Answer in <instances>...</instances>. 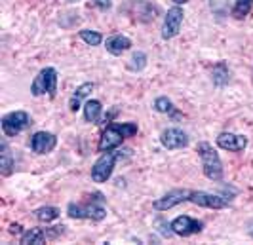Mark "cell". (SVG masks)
I'll list each match as a JSON object with an SVG mask.
<instances>
[{"label": "cell", "mask_w": 253, "mask_h": 245, "mask_svg": "<svg viewBox=\"0 0 253 245\" xmlns=\"http://www.w3.org/2000/svg\"><path fill=\"white\" fill-rule=\"evenodd\" d=\"M189 202L198 207H206V209H225V207H228L227 198H223L221 194L204 192V190H192Z\"/></svg>", "instance_id": "cell-8"}, {"label": "cell", "mask_w": 253, "mask_h": 245, "mask_svg": "<svg viewBox=\"0 0 253 245\" xmlns=\"http://www.w3.org/2000/svg\"><path fill=\"white\" fill-rule=\"evenodd\" d=\"M59 215H61V211L53 206H42L35 211V217H37V220L42 222V224H50L53 220H57Z\"/></svg>", "instance_id": "cell-20"}, {"label": "cell", "mask_w": 253, "mask_h": 245, "mask_svg": "<svg viewBox=\"0 0 253 245\" xmlns=\"http://www.w3.org/2000/svg\"><path fill=\"white\" fill-rule=\"evenodd\" d=\"M139 131V126L135 122H122V124H109L107 128L103 129L101 139L97 144V150L99 152H109L116 146H120L124 139L129 137H135Z\"/></svg>", "instance_id": "cell-1"}, {"label": "cell", "mask_w": 253, "mask_h": 245, "mask_svg": "<svg viewBox=\"0 0 253 245\" xmlns=\"http://www.w3.org/2000/svg\"><path fill=\"white\" fill-rule=\"evenodd\" d=\"M145 67H147V55L143 52H135L131 55V59L127 61V69L131 72H141Z\"/></svg>", "instance_id": "cell-25"}, {"label": "cell", "mask_w": 253, "mask_h": 245, "mask_svg": "<svg viewBox=\"0 0 253 245\" xmlns=\"http://www.w3.org/2000/svg\"><path fill=\"white\" fill-rule=\"evenodd\" d=\"M156 13H158V10L152 4H149L147 0H141V2L135 4V17L139 21H151V19L156 17Z\"/></svg>", "instance_id": "cell-21"}, {"label": "cell", "mask_w": 253, "mask_h": 245, "mask_svg": "<svg viewBox=\"0 0 253 245\" xmlns=\"http://www.w3.org/2000/svg\"><path fill=\"white\" fill-rule=\"evenodd\" d=\"M124 152L127 150H109V152H101V156L97 158V162L93 164L91 168V181L101 184V182H107L111 177H113L114 166H116V160H120Z\"/></svg>", "instance_id": "cell-5"}, {"label": "cell", "mask_w": 253, "mask_h": 245, "mask_svg": "<svg viewBox=\"0 0 253 245\" xmlns=\"http://www.w3.org/2000/svg\"><path fill=\"white\" fill-rule=\"evenodd\" d=\"M210 10L217 17H227L228 15V0H210Z\"/></svg>", "instance_id": "cell-26"}, {"label": "cell", "mask_w": 253, "mask_h": 245, "mask_svg": "<svg viewBox=\"0 0 253 245\" xmlns=\"http://www.w3.org/2000/svg\"><path fill=\"white\" fill-rule=\"evenodd\" d=\"M103 116V105L97 99H89L84 105V120L88 124H101Z\"/></svg>", "instance_id": "cell-16"}, {"label": "cell", "mask_w": 253, "mask_h": 245, "mask_svg": "<svg viewBox=\"0 0 253 245\" xmlns=\"http://www.w3.org/2000/svg\"><path fill=\"white\" fill-rule=\"evenodd\" d=\"M183 19H185V12H183L181 6L169 8L164 17V25H162V38L164 40L175 38V36L179 35V31H181Z\"/></svg>", "instance_id": "cell-7"}, {"label": "cell", "mask_w": 253, "mask_h": 245, "mask_svg": "<svg viewBox=\"0 0 253 245\" xmlns=\"http://www.w3.org/2000/svg\"><path fill=\"white\" fill-rule=\"evenodd\" d=\"M187 2H189V0H173V4H175V6H181V4H187Z\"/></svg>", "instance_id": "cell-29"}, {"label": "cell", "mask_w": 253, "mask_h": 245, "mask_svg": "<svg viewBox=\"0 0 253 245\" xmlns=\"http://www.w3.org/2000/svg\"><path fill=\"white\" fill-rule=\"evenodd\" d=\"M57 144V137L51 131H37L31 137V150L37 154H48L55 148Z\"/></svg>", "instance_id": "cell-13"}, {"label": "cell", "mask_w": 253, "mask_h": 245, "mask_svg": "<svg viewBox=\"0 0 253 245\" xmlns=\"http://www.w3.org/2000/svg\"><path fill=\"white\" fill-rule=\"evenodd\" d=\"M31 116L27 114L25 110H13L2 116V131L6 137H15L21 131H25L31 126Z\"/></svg>", "instance_id": "cell-6"}, {"label": "cell", "mask_w": 253, "mask_h": 245, "mask_svg": "<svg viewBox=\"0 0 253 245\" xmlns=\"http://www.w3.org/2000/svg\"><path fill=\"white\" fill-rule=\"evenodd\" d=\"M91 2H93V6H97L103 12H107V10L113 8V0H91Z\"/></svg>", "instance_id": "cell-27"}, {"label": "cell", "mask_w": 253, "mask_h": 245, "mask_svg": "<svg viewBox=\"0 0 253 245\" xmlns=\"http://www.w3.org/2000/svg\"><path fill=\"white\" fill-rule=\"evenodd\" d=\"M78 36L80 40L84 42V44H88V46H99L103 42V35L99 31H91V29H82V31H78Z\"/></svg>", "instance_id": "cell-23"}, {"label": "cell", "mask_w": 253, "mask_h": 245, "mask_svg": "<svg viewBox=\"0 0 253 245\" xmlns=\"http://www.w3.org/2000/svg\"><path fill=\"white\" fill-rule=\"evenodd\" d=\"M154 110L156 112H160V114H169V116H177L179 112L175 110V106L171 103V99H168V97H156L154 99Z\"/></svg>", "instance_id": "cell-22"}, {"label": "cell", "mask_w": 253, "mask_h": 245, "mask_svg": "<svg viewBox=\"0 0 253 245\" xmlns=\"http://www.w3.org/2000/svg\"><path fill=\"white\" fill-rule=\"evenodd\" d=\"M253 8V0H236L232 10H230V15L236 17V19H244L248 13L252 12Z\"/></svg>", "instance_id": "cell-24"}, {"label": "cell", "mask_w": 253, "mask_h": 245, "mask_svg": "<svg viewBox=\"0 0 253 245\" xmlns=\"http://www.w3.org/2000/svg\"><path fill=\"white\" fill-rule=\"evenodd\" d=\"M215 142H217V146L223 148V150H228V152H242V150H246V146H248V137L223 131V133L217 135Z\"/></svg>", "instance_id": "cell-12"}, {"label": "cell", "mask_w": 253, "mask_h": 245, "mask_svg": "<svg viewBox=\"0 0 253 245\" xmlns=\"http://www.w3.org/2000/svg\"><path fill=\"white\" fill-rule=\"evenodd\" d=\"M93 88H95V84H93V82H84V84H80V86L76 88L75 93H73V95H71V99H69V108H71V112L80 110L82 101H84L89 93L93 91Z\"/></svg>", "instance_id": "cell-15"}, {"label": "cell", "mask_w": 253, "mask_h": 245, "mask_svg": "<svg viewBox=\"0 0 253 245\" xmlns=\"http://www.w3.org/2000/svg\"><path fill=\"white\" fill-rule=\"evenodd\" d=\"M196 152L200 156V162H202L204 175L210 179V181H221L223 179V162L217 154V150L210 144V142H198L196 146Z\"/></svg>", "instance_id": "cell-3"}, {"label": "cell", "mask_w": 253, "mask_h": 245, "mask_svg": "<svg viewBox=\"0 0 253 245\" xmlns=\"http://www.w3.org/2000/svg\"><path fill=\"white\" fill-rule=\"evenodd\" d=\"M190 192H192V190H189V188H173V190L166 192L164 196H160L158 200H154V202H152V207H154L156 211H168V209L179 206V204H183V202H189Z\"/></svg>", "instance_id": "cell-10"}, {"label": "cell", "mask_w": 253, "mask_h": 245, "mask_svg": "<svg viewBox=\"0 0 253 245\" xmlns=\"http://www.w3.org/2000/svg\"><path fill=\"white\" fill-rule=\"evenodd\" d=\"M105 48L111 55H122V53L131 48V40L124 36V35H113V36L107 38Z\"/></svg>", "instance_id": "cell-14"}, {"label": "cell", "mask_w": 253, "mask_h": 245, "mask_svg": "<svg viewBox=\"0 0 253 245\" xmlns=\"http://www.w3.org/2000/svg\"><path fill=\"white\" fill-rule=\"evenodd\" d=\"M19 242L23 245H42L48 242V234H46L44 228H29V230H25L19 236Z\"/></svg>", "instance_id": "cell-19"}, {"label": "cell", "mask_w": 253, "mask_h": 245, "mask_svg": "<svg viewBox=\"0 0 253 245\" xmlns=\"http://www.w3.org/2000/svg\"><path fill=\"white\" fill-rule=\"evenodd\" d=\"M13 168H15V162H13V156L8 148V142L2 141L0 142V173L4 177L12 175Z\"/></svg>", "instance_id": "cell-17"}, {"label": "cell", "mask_w": 253, "mask_h": 245, "mask_svg": "<svg viewBox=\"0 0 253 245\" xmlns=\"http://www.w3.org/2000/svg\"><path fill=\"white\" fill-rule=\"evenodd\" d=\"M57 82H59L57 70L53 67H46V69H42L35 76L33 84H31V93L35 97H40V95L48 93L50 99H55V95H57Z\"/></svg>", "instance_id": "cell-4"}, {"label": "cell", "mask_w": 253, "mask_h": 245, "mask_svg": "<svg viewBox=\"0 0 253 245\" xmlns=\"http://www.w3.org/2000/svg\"><path fill=\"white\" fill-rule=\"evenodd\" d=\"M211 82L215 84L217 88H225L230 82V69H228V65L225 61H219L211 69Z\"/></svg>", "instance_id": "cell-18"}, {"label": "cell", "mask_w": 253, "mask_h": 245, "mask_svg": "<svg viewBox=\"0 0 253 245\" xmlns=\"http://www.w3.org/2000/svg\"><path fill=\"white\" fill-rule=\"evenodd\" d=\"M189 135L179 128H168L160 133V144L168 148V150H179V148H185L189 146Z\"/></svg>", "instance_id": "cell-11"}, {"label": "cell", "mask_w": 253, "mask_h": 245, "mask_svg": "<svg viewBox=\"0 0 253 245\" xmlns=\"http://www.w3.org/2000/svg\"><path fill=\"white\" fill-rule=\"evenodd\" d=\"M248 234H250V236L253 238V220L250 222V228H248Z\"/></svg>", "instance_id": "cell-30"}, {"label": "cell", "mask_w": 253, "mask_h": 245, "mask_svg": "<svg viewBox=\"0 0 253 245\" xmlns=\"http://www.w3.org/2000/svg\"><path fill=\"white\" fill-rule=\"evenodd\" d=\"M171 230L175 236H181V238H189V236H194V234H200L204 230V222L202 220H196L189 217V215H179L175 219L169 222Z\"/></svg>", "instance_id": "cell-9"}, {"label": "cell", "mask_w": 253, "mask_h": 245, "mask_svg": "<svg viewBox=\"0 0 253 245\" xmlns=\"http://www.w3.org/2000/svg\"><path fill=\"white\" fill-rule=\"evenodd\" d=\"M91 200H88L86 204H75L71 202L67 206V215L71 219H91V220H103L107 217V209L103 207V194L95 192L89 196Z\"/></svg>", "instance_id": "cell-2"}, {"label": "cell", "mask_w": 253, "mask_h": 245, "mask_svg": "<svg viewBox=\"0 0 253 245\" xmlns=\"http://www.w3.org/2000/svg\"><path fill=\"white\" fill-rule=\"evenodd\" d=\"M23 232H25V230H23L21 224H12V226H10V234H13V236H21Z\"/></svg>", "instance_id": "cell-28"}]
</instances>
